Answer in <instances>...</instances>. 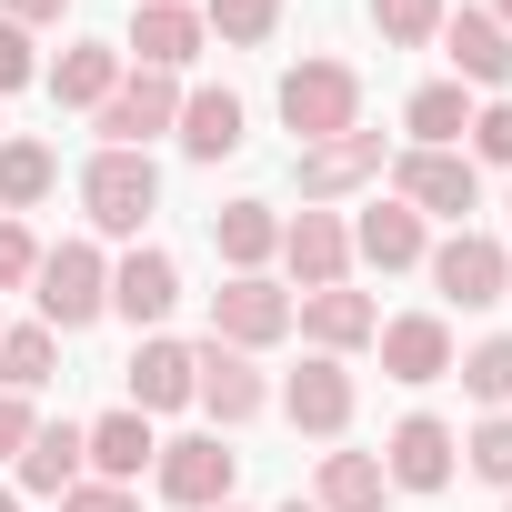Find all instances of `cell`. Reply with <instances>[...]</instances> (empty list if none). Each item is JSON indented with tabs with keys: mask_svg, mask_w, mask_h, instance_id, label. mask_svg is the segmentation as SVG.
Masks as SVG:
<instances>
[{
	"mask_svg": "<svg viewBox=\"0 0 512 512\" xmlns=\"http://www.w3.org/2000/svg\"><path fill=\"white\" fill-rule=\"evenodd\" d=\"M292 322H302V342H312V352H332V362H342V352H362V342L382 332V312H372L362 292H342V282H332V292H302V312H292Z\"/></svg>",
	"mask_w": 512,
	"mask_h": 512,
	"instance_id": "5bb4252c",
	"label": "cell"
},
{
	"mask_svg": "<svg viewBox=\"0 0 512 512\" xmlns=\"http://www.w3.org/2000/svg\"><path fill=\"white\" fill-rule=\"evenodd\" d=\"M0 512H21V502H11V492H0Z\"/></svg>",
	"mask_w": 512,
	"mask_h": 512,
	"instance_id": "b9f144b4",
	"label": "cell"
},
{
	"mask_svg": "<svg viewBox=\"0 0 512 512\" xmlns=\"http://www.w3.org/2000/svg\"><path fill=\"white\" fill-rule=\"evenodd\" d=\"M412 131H422V151H452L462 131H472V101H462V81H422L412 91V111H402Z\"/></svg>",
	"mask_w": 512,
	"mask_h": 512,
	"instance_id": "83f0119b",
	"label": "cell"
},
{
	"mask_svg": "<svg viewBox=\"0 0 512 512\" xmlns=\"http://www.w3.org/2000/svg\"><path fill=\"white\" fill-rule=\"evenodd\" d=\"M372 342H382V372H392V382H442V372H452L442 312H402V322H382Z\"/></svg>",
	"mask_w": 512,
	"mask_h": 512,
	"instance_id": "9a60e30c",
	"label": "cell"
},
{
	"mask_svg": "<svg viewBox=\"0 0 512 512\" xmlns=\"http://www.w3.org/2000/svg\"><path fill=\"white\" fill-rule=\"evenodd\" d=\"M31 71H41V61H31V31L0 21V91H31Z\"/></svg>",
	"mask_w": 512,
	"mask_h": 512,
	"instance_id": "d590c367",
	"label": "cell"
},
{
	"mask_svg": "<svg viewBox=\"0 0 512 512\" xmlns=\"http://www.w3.org/2000/svg\"><path fill=\"white\" fill-rule=\"evenodd\" d=\"M81 201H91L101 231H141V221L161 211V171H151V151H101V161L81 171Z\"/></svg>",
	"mask_w": 512,
	"mask_h": 512,
	"instance_id": "3957f363",
	"label": "cell"
},
{
	"mask_svg": "<svg viewBox=\"0 0 512 512\" xmlns=\"http://www.w3.org/2000/svg\"><path fill=\"white\" fill-rule=\"evenodd\" d=\"M462 452H472V472H482V482H502V492H512V412H492Z\"/></svg>",
	"mask_w": 512,
	"mask_h": 512,
	"instance_id": "d6a6232c",
	"label": "cell"
},
{
	"mask_svg": "<svg viewBox=\"0 0 512 512\" xmlns=\"http://www.w3.org/2000/svg\"><path fill=\"white\" fill-rule=\"evenodd\" d=\"M41 272V241L21 231V221H0V292H11V282H31Z\"/></svg>",
	"mask_w": 512,
	"mask_h": 512,
	"instance_id": "836d02e7",
	"label": "cell"
},
{
	"mask_svg": "<svg viewBox=\"0 0 512 512\" xmlns=\"http://www.w3.org/2000/svg\"><path fill=\"white\" fill-rule=\"evenodd\" d=\"M51 362H61V332H51V322L0 332V392H41V382H51Z\"/></svg>",
	"mask_w": 512,
	"mask_h": 512,
	"instance_id": "f1b7e54d",
	"label": "cell"
},
{
	"mask_svg": "<svg viewBox=\"0 0 512 512\" xmlns=\"http://www.w3.org/2000/svg\"><path fill=\"white\" fill-rule=\"evenodd\" d=\"M472 161H512V101L472 111Z\"/></svg>",
	"mask_w": 512,
	"mask_h": 512,
	"instance_id": "e575fe53",
	"label": "cell"
},
{
	"mask_svg": "<svg viewBox=\"0 0 512 512\" xmlns=\"http://www.w3.org/2000/svg\"><path fill=\"white\" fill-rule=\"evenodd\" d=\"M482 21H512V0H482Z\"/></svg>",
	"mask_w": 512,
	"mask_h": 512,
	"instance_id": "ab89813d",
	"label": "cell"
},
{
	"mask_svg": "<svg viewBox=\"0 0 512 512\" xmlns=\"http://www.w3.org/2000/svg\"><path fill=\"white\" fill-rule=\"evenodd\" d=\"M231 472H241V452H221V432L161 442V502H181V512H221L231 502Z\"/></svg>",
	"mask_w": 512,
	"mask_h": 512,
	"instance_id": "277c9868",
	"label": "cell"
},
{
	"mask_svg": "<svg viewBox=\"0 0 512 512\" xmlns=\"http://www.w3.org/2000/svg\"><path fill=\"white\" fill-rule=\"evenodd\" d=\"M201 11L191 0H141L131 11V51H141V71H181V61H201Z\"/></svg>",
	"mask_w": 512,
	"mask_h": 512,
	"instance_id": "4fadbf2b",
	"label": "cell"
},
{
	"mask_svg": "<svg viewBox=\"0 0 512 512\" xmlns=\"http://www.w3.org/2000/svg\"><path fill=\"white\" fill-rule=\"evenodd\" d=\"M201 31H221L231 51H251V41H272V31H282V0H211Z\"/></svg>",
	"mask_w": 512,
	"mask_h": 512,
	"instance_id": "f546056e",
	"label": "cell"
},
{
	"mask_svg": "<svg viewBox=\"0 0 512 512\" xmlns=\"http://www.w3.org/2000/svg\"><path fill=\"white\" fill-rule=\"evenodd\" d=\"M432 282H442V302L482 312V302H502V292H512V262H502V241H482V231H452V241L432 251Z\"/></svg>",
	"mask_w": 512,
	"mask_h": 512,
	"instance_id": "9c48e42d",
	"label": "cell"
},
{
	"mask_svg": "<svg viewBox=\"0 0 512 512\" xmlns=\"http://www.w3.org/2000/svg\"><path fill=\"white\" fill-rule=\"evenodd\" d=\"M502 512H512V502H502Z\"/></svg>",
	"mask_w": 512,
	"mask_h": 512,
	"instance_id": "ee69618b",
	"label": "cell"
},
{
	"mask_svg": "<svg viewBox=\"0 0 512 512\" xmlns=\"http://www.w3.org/2000/svg\"><path fill=\"white\" fill-rule=\"evenodd\" d=\"M181 121V91L171 71H121V91L101 101V151H151V131Z\"/></svg>",
	"mask_w": 512,
	"mask_h": 512,
	"instance_id": "8992f818",
	"label": "cell"
},
{
	"mask_svg": "<svg viewBox=\"0 0 512 512\" xmlns=\"http://www.w3.org/2000/svg\"><path fill=\"white\" fill-rule=\"evenodd\" d=\"M51 181H61V151L51 141H0V211H31Z\"/></svg>",
	"mask_w": 512,
	"mask_h": 512,
	"instance_id": "4316f807",
	"label": "cell"
},
{
	"mask_svg": "<svg viewBox=\"0 0 512 512\" xmlns=\"http://www.w3.org/2000/svg\"><path fill=\"white\" fill-rule=\"evenodd\" d=\"M181 302V272H171V251H131V262L111 272V312L121 322H161Z\"/></svg>",
	"mask_w": 512,
	"mask_h": 512,
	"instance_id": "ffe728a7",
	"label": "cell"
},
{
	"mask_svg": "<svg viewBox=\"0 0 512 512\" xmlns=\"http://www.w3.org/2000/svg\"><path fill=\"white\" fill-rule=\"evenodd\" d=\"M462 392H472V402H492V412L512 402V332H492V342H472V352H462Z\"/></svg>",
	"mask_w": 512,
	"mask_h": 512,
	"instance_id": "4dcf8cb0",
	"label": "cell"
},
{
	"mask_svg": "<svg viewBox=\"0 0 512 512\" xmlns=\"http://www.w3.org/2000/svg\"><path fill=\"white\" fill-rule=\"evenodd\" d=\"M282 262H292L302 292H332V282L352 272V231H342L332 211H302V221H282Z\"/></svg>",
	"mask_w": 512,
	"mask_h": 512,
	"instance_id": "7c38bea8",
	"label": "cell"
},
{
	"mask_svg": "<svg viewBox=\"0 0 512 512\" xmlns=\"http://www.w3.org/2000/svg\"><path fill=\"white\" fill-rule=\"evenodd\" d=\"M282 332H292V292H272L262 272H231V282L211 292V342L262 352V342H282Z\"/></svg>",
	"mask_w": 512,
	"mask_h": 512,
	"instance_id": "5b68a950",
	"label": "cell"
},
{
	"mask_svg": "<svg viewBox=\"0 0 512 512\" xmlns=\"http://www.w3.org/2000/svg\"><path fill=\"white\" fill-rule=\"evenodd\" d=\"M282 121L302 131V151L362 131V71H352V61H292V71H282Z\"/></svg>",
	"mask_w": 512,
	"mask_h": 512,
	"instance_id": "6da1fadb",
	"label": "cell"
},
{
	"mask_svg": "<svg viewBox=\"0 0 512 512\" xmlns=\"http://www.w3.org/2000/svg\"><path fill=\"white\" fill-rule=\"evenodd\" d=\"M41 322L51 332H81V322H101L111 312V272H101V251L91 241H61V251H41Z\"/></svg>",
	"mask_w": 512,
	"mask_h": 512,
	"instance_id": "7a4b0ae2",
	"label": "cell"
},
{
	"mask_svg": "<svg viewBox=\"0 0 512 512\" xmlns=\"http://www.w3.org/2000/svg\"><path fill=\"white\" fill-rule=\"evenodd\" d=\"M352 251L372 272H412L422 262V211H402V201H372L362 221H352Z\"/></svg>",
	"mask_w": 512,
	"mask_h": 512,
	"instance_id": "d6986e66",
	"label": "cell"
},
{
	"mask_svg": "<svg viewBox=\"0 0 512 512\" xmlns=\"http://www.w3.org/2000/svg\"><path fill=\"white\" fill-rule=\"evenodd\" d=\"M372 171H382V131H342V141H312V151H302V201L322 211V201L362 191Z\"/></svg>",
	"mask_w": 512,
	"mask_h": 512,
	"instance_id": "8fae6325",
	"label": "cell"
},
{
	"mask_svg": "<svg viewBox=\"0 0 512 512\" xmlns=\"http://www.w3.org/2000/svg\"><path fill=\"white\" fill-rule=\"evenodd\" d=\"M61 512H141V502H131L121 482H71V492H61Z\"/></svg>",
	"mask_w": 512,
	"mask_h": 512,
	"instance_id": "74e56055",
	"label": "cell"
},
{
	"mask_svg": "<svg viewBox=\"0 0 512 512\" xmlns=\"http://www.w3.org/2000/svg\"><path fill=\"white\" fill-rule=\"evenodd\" d=\"M61 11H71V0H0V21H21V31L31 21H61Z\"/></svg>",
	"mask_w": 512,
	"mask_h": 512,
	"instance_id": "f35d334b",
	"label": "cell"
},
{
	"mask_svg": "<svg viewBox=\"0 0 512 512\" xmlns=\"http://www.w3.org/2000/svg\"><path fill=\"white\" fill-rule=\"evenodd\" d=\"M191 402L231 432V422H251V412H262L272 392H262V372H251V352H231V342H201L191 352Z\"/></svg>",
	"mask_w": 512,
	"mask_h": 512,
	"instance_id": "52a82bcc",
	"label": "cell"
},
{
	"mask_svg": "<svg viewBox=\"0 0 512 512\" xmlns=\"http://www.w3.org/2000/svg\"><path fill=\"white\" fill-rule=\"evenodd\" d=\"M372 21H382V41L422 51V41H442V0H372Z\"/></svg>",
	"mask_w": 512,
	"mask_h": 512,
	"instance_id": "1f68e13d",
	"label": "cell"
},
{
	"mask_svg": "<svg viewBox=\"0 0 512 512\" xmlns=\"http://www.w3.org/2000/svg\"><path fill=\"white\" fill-rule=\"evenodd\" d=\"M191 402V352L181 342H141L131 352V412H181Z\"/></svg>",
	"mask_w": 512,
	"mask_h": 512,
	"instance_id": "cb8c5ba5",
	"label": "cell"
},
{
	"mask_svg": "<svg viewBox=\"0 0 512 512\" xmlns=\"http://www.w3.org/2000/svg\"><path fill=\"white\" fill-rule=\"evenodd\" d=\"M402 211H442V221H462L472 201H482V171H472V151H402Z\"/></svg>",
	"mask_w": 512,
	"mask_h": 512,
	"instance_id": "ba28073f",
	"label": "cell"
},
{
	"mask_svg": "<svg viewBox=\"0 0 512 512\" xmlns=\"http://www.w3.org/2000/svg\"><path fill=\"white\" fill-rule=\"evenodd\" d=\"M31 432H41V422H31V392H0V462H21Z\"/></svg>",
	"mask_w": 512,
	"mask_h": 512,
	"instance_id": "8d00e7d4",
	"label": "cell"
},
{
	"mask_svg": "<svg viewBox=\"0 0 512 512\" xmlns=\"http://www.w3.org/2000/svg\"><path fill=\"white\" fill-rule=\"evenodd\" d=\"M211 241H221L231 272H262L282 251V221H272V201H231V211H211Z\"/></svg>",
	"mask_w": 512,
	"mask_h": 512,
	"instance_id": "7402d4cb",
	"label": "cell"
},
{
	"mask_svg": "<svg viewBox=\"0 0 512 512\" xmlns=\"http://www.w3.org/2000/svg\"><path fill=\"white\" fill-rule=\"evenodd\" d=\"M111 91H121V51H111V41H71V51H61V71H51V101L101 111Z\"/></svg>",
	"mask_w": 512,
	"mask_h": 512,
	"instance_id": "603a6c76",
	"label": "cell"
},
{
	"mask_svg": "<svg viewBox=\"0 0 512 512\" xmlns=\"http://www.w3.org/2000/svg\"><path fill=\"white\" fill-rule=\"evenodd\" d=\"M181 151L191 161H231L241 151V101L231 91H191L181 101Z\"/></svg>",
	"mask_w": 512,
	"mask_h": 512,
	"instance_id": "d4e9b609",
	"label": "cell"
},
{
	"mask_svg": "<svg viewBox=\"0 0 512 512\" xmlns=\"http://www.w3.org/2000/svg\"><path fill=\"white\" fill-rule=\"evenodd\" d=\"M282 412H292L302 432H342V422H352V372H342L332 352H312V362L282 382Z\"/></svg>",
	"mask_w": 512,
	"mask_h": 512,
	"instance_id": "e0dca14e",
	"label": "cell"
},
{
	"mask_svg": "<svg viewBox=\"0 0 512 512\" xmlns=\"http://www.w3.org/2000/svg\"><path fill=\"white\" fill-rule=\"evenodd\" d=\"M382 462L372 452H322V512H382Z\"/></svg>",
	"mask_w": 512,
	"mask_h": 512,
	"instance_id": "484cf974",
	"label": "cell"
},
{
	"mask_svg": "<svg viewBox=\"0 0 512 512\" xmlns=\"http://www.w3.org/2000/svg\"><path fill=\"white\" fill-rule=\"evenodd\" d=\"M81 472H91V462H81V422H41V432L21 442V492H51V502H61Z\"/></svg>",
	"mask_w": 512,
	"mask_h": 512,
	"instance_id": "44dd1931",
	"label": "cell"
},
{
	"mask_svg": "<svg viewBox=\"0 0 512 512\" xmlns=\"http://www.w3.org/2000/svg\"><path fill=\"white\" fill-rule=\"evenodd\" d=\"M221 512H231V502H221Z\"/></svg>",
	"mask_w": 512,
	"mask_h": 512,
	"instance_id": "7bdbcfd3",
	"label": "cell"
},
{
	"mask_svg": "<svg viewBox=\"0 0 512 512\" xmlns=\"http://www.w3.org/2000/svg\"><path fill=\"white\" fill-rule=\"evenodd\" d=\"M442 51H452V71H462V81H482V91H502V81H512V31H502V21H482V11H442Z\"/></svg>",
	"mask_w": 512,
	"mask_h": 512,
	"instance_id": "2e32d148",
	"label": "cell"
},
{
	"mask_svg": "<svg viewBox=\"0 0 512 512\" xmlns=\"http://www.w3.org/2000/svg\"><path fill=\"white\" fill-rule=\"evenodd\" d=\"M452 452H462L452 422L412 412V422L392 432V452H382V482H392V492H442V482H452Z\"/></svg>",
	"mask_w": 512,
	"mask_h": 512,
	"instance_id": "30bf717a",
	"label": "cell"
},
{
	"mask_svg": "<svg viewBox=\"0 0 512 512\" xmlns=\"http://www.w3.org/2000/svg\"><path fill=\"white\" fill-rule=\"evenodd\" d=\"M282 512H322V502H282Z\"/></svg>",
	"mask_w": 512,
	"mask_h": 512,
	"instance_id": "60d3db41",
	"label": "cell"
},
{
	"mask_svg": "<svg viewBox=\"0 0 512 512\" xmlns=\"http://www.w3.org/2000/svg\"><path fill=\"white\" fill-rule=\"evenodd\" d=\"M81 462H91V482H131L141 462H161V442H151V412H101V422L81 432Z\"/></svg>",
	"mask_w": 512,
	"mask_h": 512,
	"instance_id": "ac0fdd59",
	"label": "cell"
}]
</instances>
